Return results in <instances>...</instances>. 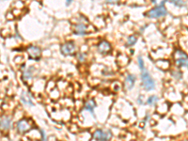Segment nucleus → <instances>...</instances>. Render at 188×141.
<instances>
[{
    "mask_svg": "<svg viewBox=\"0 0 188 141\" xmlns=\"http://www.w3.org/2000/svg\"><path fill=\"white\" fill-rule=\"evenodd\" d=\"M165 2H161V4L159 6H156L153 9H150V11L146 13V15L148 16L149 18H161V17H164L168 14V11H166V7L164 6Z\"/></svg>",
    "mask_w": 188,
    "mask_h": 141,
    "instance_id": "1",
    "label": "nucleus"
},
{
    "mask_svg": "<svg viewBox=\"0 0 188 141\" xmlns=\"http://www.w3.org/2000/svg\"><path fill=\"white\" fill-rule=\"evenodd\" d=\"M141 80H142V85H143L144 88L147 91H150L153 90L155 87V82L152 79V77L150 75V74L148 72L147 70H142L141 72Z\"/></svg>",
    "mask_w": 188,
    "mask_h": 141,
    "instance_id": "2",
    "label": "nucleus"
},
{
    "mask_svg": "<svg viewBox=\"0 0 188 141\" xmlns=\"http://www.w3.org/2000/svg\"><path fill=\"white\" fill-rule=\"evenodd\" d=\"M176 63L180 67H188V56L181 50L176 51Z\"/></svg>",
    "mask_w": 188,
    "mask_h": 141,
    "instance_id": "3",
    "label": "nucleus"
},
{
    "mask_svg": "<svg viewBox=\"0 0 188 141\" xmlns=\"http://www.w3.org/2000/svg\"><path fill=\"white\" fill-rule=\"evenodd\" d=\"M111 137H112V134L110 131L103 132L101 129H98L93 134V138L96 140H109Z\"/></svg>",
    "mask_w": 188,
    "mask_h": 141,
    "instance_id": "4",
    "label": "nucleus"
},
{
    "mask_svg": "<svg viewBox=\"0 0 188 141\" xmlns=\"http://www.w3.org/2000/svg\"><path fill=\"white\" fill-rule=\"evenodd\" d=\"M75 52V44L72 41H68L61 46V53L64 56H70Z\"/></svg>",
    "mask_w": 188,
    "mask_h": 141,
    "instance_id": "5",
    "label": "nucleus"
},
{
    "mask_svg": "<svg viewBox=\"0 0 188 141\" xmlns=\"http://www.w3.org/2000/svg\"><path fill=\"white\" fill-rule=\"evenodd\" d=\"M17 129L20 133H25L31 129V125L27 119H21L17 122Z\"/></svg>",
    "mask_w": 188,
    "mask_h": 141,
    "instance_id": "6",
    "label": "nucleus"
},
{
    "mask_svg": "<svg viewBox=\"0 0 188 141\" xmlns=\"http://www.w3.org/2000/svg\"><path fill=\"white\" fill-rule=\"evenodd\" d=\"M135 80H137V77H135L134 74H128L127 75V77L125 78L124 85H125V87L128 90H131L133 87H134Z\"/></svg>",
    "mask_w": 188,
    "mask_h": 141,
    "instance_id": "7",
    "label": "nucleus"
},
{
    "mask_svg": "<svg viewBox=\"0 0 188 141\" xmlns=\"http://www.w3.org/2000/svg\"><path fill=\"white\" fill-rule=\"evenodd\" d=\"M27 52L31 58H39L41 54V50L38 46H30L27 49Z\"/></svg>",
    "mask_w": 188,
    "mask_h": 141,
    "instance_id": "8",
    "label": "nucleus"
},
{
    "mask_svg": "<svg viewBox=\"0 0 188 141\" xmlns=\"http://www.w3.org/2000/svg\"><path fill=\"white\" fill-rule=\"evenodd\" d=\"M110 50H111V45H110L109 43L105 41V40L100 43V44L98 45L99 53H101V54H103V55L107 54L108 52H110Z\"/></svg>",
    "mask_w": 188,
    "mask_h": 141,
    "instance_id": "9",
    "label": "nucleus"
},
{
    "mask_svg": "<svg viewBox=\"0 0 188 141\" xmlns=\"http://www.w3.org/2000/svg\"><path fill=\"white\" fill-rule=\"evenodd\" d=\"M11 125V119L9 117H4L0 119V129L1 130H9Z\"/></svg>",
    "mask_w": 188,
    "mask_h": 141,
    "instance_id": "10",
    "label": "nucleus"
},
{
    "mask_svg": "<svg viewBox=\"0 0 188 141\" xmlns=\"http://www.w3.org/2000/svg\"><path fill=\"white\" fill-rule=\"evenodd\" d=\"M74 32L75 35H85L87 32V25L84 24H77L74 27Z\"/></svg>",
    "mask_w": 188,
    "mask_h": 141,
    "instance_id": "11",
    "label": "nucleus"
},
{
    "mask_svg": "<svg viewBox=\"0 0 188 141\" xmlns=\"http://www.w3.org/2000/svg\"><path fill=\"white\" fill-rule=\"evenodd\" d=\"M21 101L25 103V105H29V106H32V105H33V103H32V100H31V98H30V96H29V94L27 93L25 91L22 92V95H21Z\"/></svg>",
    "mask_w": 188,
    "mask_h": 141,
    "instance_id": "12",
    "label": "nucleus"
},
{
    "mask_svg": "<svg viewBox=\"0 0 188 141\" xmlns=\"http://www.w3.org/2000/svg\"><path fill=\"white\" fill-rule=\"evenodd\" d=\"M32 71H33V68H29V69L25 70V72H24V74H23V79L24 80H28V79H30L32 77V75H33V72H32Z\"/></svg>",
    "mask_w": 188,
    "mask_h": 141,
    "instance_id": "13",
    "label": "nucleus"
},
{
    "mask_svg": "<svg viewBox=\"0 0 188 141\" xmlns=\"http://www.w3.org/2000/svg\"><path fill=\"white\" fill-rule=\"evenodd\" d=\"M94 107H95V103L93 101H88L87 103H86V109L87 111H90L91 114H93Z\"/></svg>",
    "mask_w": 188,
    "mask_h": 141,
    "instance_id": "14",
    "label": "nucleus"
},
{
    "mask_svg": "<svg viewBox=\"0 0 188 141\" xmlns=\"http://www.w3.org/2000/svg\"><path fill=\"white\" fill-rule=\"evenodd\" d=\"M166 1L172 3V4H174L177 7H184V0H164V2H166Z\"/></svg>",
    "mask_w": 188,
    "mask_h": 141,
    "instance_id": "15",
    "label": "nucleus"
},
{
    "mask_svg": "<svg viewBox=\"0 0 188 141\" xmlns=\"http://www.w3.org/2000/svg\"><path fill=\"white\" fill-rule=\"evenodd\" d=\"M157 103H158V97L154 96V95L149 97L148 100H147V103L150 105H155Z\"/></svg>",
    "mask_w": 188,
    "mask_h": 141,
    "instance_id": "16",
    "label": "nucleus"
},
{
    "mask_svg": "<svg viewBox=\"0 0 188 141\" xmlns=\"http://www.w3.org/2000/svg\"><path fill=\"white\" fill-rule=\"evenodd\" d=\"M137 40V37H135V36L129 37V38H128V40H127V45H128V46H133V45L135 44Z\"/></svg>",
    "mask_w": 188,
    "mask_h": 141,
    "instance_id": "17",
    "label": "nucleus"
},
{
    "mask_svg": "<svg viewBox=\"0 0 188 141\" xmlns=\"http://www.w3.org/2000/svg\"><path fill=\"white\" fill-rule=\"evenodd\" d=\"M138 66H139V68H140L141 71H142V70L145 69V68H144V61H143V58H141V56H139V58H138Z\"/></svg>",
    "mask_w": 188,
    "mask_h": 141,
    "instance_id": "18",
    "label": "nucleus"
},
{
    "mask_svg": "<svg viewBox=\"0 0 188 141\" xmlns=\"http://www.w3.org/2000/svg\"><path fill=\"white\" fill-rule=\"evenodd\" d=\"M84 56H85V55L79 54V55H78V59H79L80 61H84V59H85V58H84Z\"/></svg>",
    "mask_w": 188,
    "mask_h": 141,
    "instance_id": "19",
    "label": "nucleus"
},
{
    "mask_svg": "<svg viewBox=\"0 0 188 141\" xmlns=\"http://www.w3.org/2000/svg\"><path fill=\"white\" fill-rule=\"evenodd\" d=\"M119 0H106V2L107 3H110V4H115V3L119 2Z\"/></svg>",
    "mask_w": 188,
    "mask_h": 141,
    "instance_id": "20",
    "label": "nucleus"
},
{
    "mask_svg": "<svg viewBox=\"0 0 188 141\" xmlns=\"http://www.w3.org/2000/svg\"><path fill=\"white\" fill-rule=\"evenodd\" d=\"M138 103H140V105H142L143 103V101H142V95H140L138 98Z\"/></svg>",
    "mask_w": 188,
    "mask_h": 141,
    "instance_id": "21",
    "label": "nucleus"
},
{
    "mask_svg": "<svg viewBox=\"0 0 188 141\" xmlns=\"http://www.w3.org/2000/svg\"><path fill=\"white\" fill-rule=\"evenodd\" d=\"M72 2V0H66V4H67V6H69Z\"/></svg>",
    "mask_w": 188,
    "mask_h": 141,
    "instance_id": "22",
    "label": "nucleus"
},
{
    "mask_svg": "<svg viewBox=\"0 0 188 141\" xmlns=\"http://www.w3.org/2000/svg\"><path fill=\"white\" fill-rule=\"evenodd\" d=\"M41 134H43V139H45V134H44V131H41Z\"/></svg>",
    "mask_w": 188,
    "mask_h": 141,
    "instance_id": "23",
    "label": "nucleus"
},
{
    "mask_svg": "<svg viewBox=\"0 0 188 141\" xmlns=\"http://www.w3.org/2000/svg\"><path fill=\"white\" fill-rule=\"evenodd\" d=\"M152 2L153 3V4H156V3H157V0H152Z\"/></svg>",
    "mask_w": 188,
    "mask_h": 141,
    "instance_id": "24",
    "label": "nucleus"
}]
</instances>
